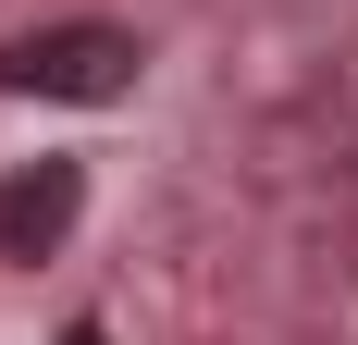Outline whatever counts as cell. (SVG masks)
<instances>
[{
    "mask_svg": "<svg viewBox=\"0 0 358 345\" xmlns=\"http://www.w3.org/2000/svg\"><path fill=\"white\" fill-rule=\"evenodd\" d=\"M136 37L124 25H37V37H0V99H74V111H99L136 87Z\"/></svg>",
    "mask_w": 358,
    "mask_h": 345,
    "instance_id": "1",
    "label": "cell"
},
{
    "mask_svg": "<svg viewBox=\"0 0 358 345\" xmlns=\"http://www.w3.org/2000/svg\"><path fill=\"white\" fill-rule=\"evenodd\" d=\"M87 210V161H13L0 172V259H50Z\"/></svg>",
    "mask_w": 358,
    "mask_h": 345,
    "instance_id": "2",
    "label": "cell"
},
{
    "mask_svg": "<svg viewBox=\"0 0 358 345\" xmlns=\"http://www.w3.org/2000/svg\"><path fill=\"white\" fill-rule=\"evenodd\" d=\"M62 345H99V321H74V333H62Z\"/></svg>",
    "mask_w": 358,
    "mask_h": 345,
    "instance_id": "3",
    "label": "cell"
}]
</instances>
